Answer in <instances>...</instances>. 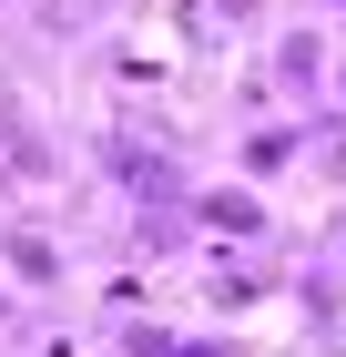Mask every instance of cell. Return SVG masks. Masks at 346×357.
Segmentation results:
<instances>
[{
  "instance_id": "1",
  "label": "cell",
  "mask_w": 346,
  "mask_h": 357,
  "mask_svg": "<svg viewBox=\"0 0 346 357\" xmlns=\"http://www.w3.org/2000/svg\"><path fill=\"white\" fill-rule=\"evenodd\" d=\"M10 266H21L31 286H52V275H61V266H52V245H41V235H10Z\"/></svg>"
},
{
  "instance_id": "2",
  "label": "cell",
  "mask_w": 346,
  "mask_h": 357,
  "mask_svg": "<svg viewBox=\"0 0 346 357\" xmlns=\"http://www.w3.org/2000/svg\"><path fill=\"white\" fill-rule=\"evenodd\" d=\"M133 357H194L184 337H133Z\"/></svg>"
}]
</instances>
